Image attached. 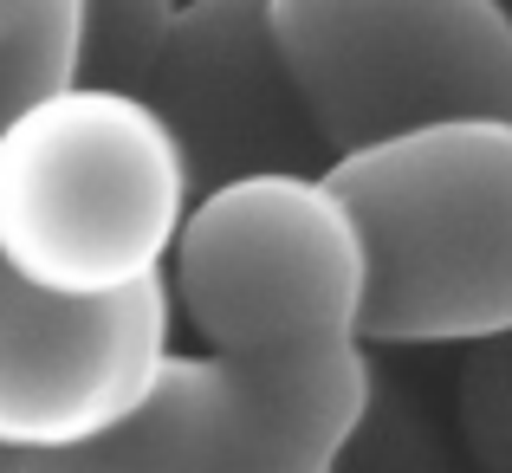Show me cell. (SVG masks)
<instances>
[{"mask_svg":"<svg viewBox=\"0 0 512 473\" xmlns=\"http://www.w3.org/2000/svg\"><path fill=\"white\" fill-rule=\"evenodd\" d=\"M175 0H72V78L137 91L169 33Z\"/></svg>","mask_w":512,"mask_h":473,"instance_id":"obj_9","label":"cell"},{"mask_svg":"<svg viewBox=\"0 0 512 473\" xmlns=\"http://www.w3.org/2000/svg\"><path fill=\"white\" fill-rule=\"evenodd\" d=\"M363 247V344H474L512 324V117H435L318 169Z\"/></svg>","mask_w":512,"mask_h":473,"instance_id":"obj_1","label":"cell"},{"mask_svg":"<svg viewBox=\"0 0 512 473\" xmlns=\"http://www.w3.org/2000/svg\"><path fill=\"white\" fill-rule=\"evenodd\" d=\"M169 305L221 357H292L357 337L363 247L318 169H260L188 195L163 253Z\"/></svg>","mask_w":512,"mask_h":473,"instance_id":"obj_3","label":"cell"},{"mask_svg":"<svg viewBox=\"0 0 512 473\" xmlns=\"http://www.w3.org/2000/svg\"><path fill=\"white\" fill-rule=\"evenodd\" d=\"M39 7H46V0H0V39H7V33H20V26L33 20Z\"/></svg>","mask_w":512,"mask_h":473,"instance_id":"obj_12","label":"cell"},{"mask_svg":"<svg viewBox=\"0 0 512 473\" xmlns=\"http://www.w3.org/2000/svg\"><path fill=\"white\" fill-rule=\"evenodd\" d=\"M163 273L98 299L39 292L0 260V441L52 448L111 422L169 350Z\"/></svg>","mask_w":512,"mask_h":473,"instance_id":"obj_6","label":"cell"},{"mask_svg":"<svg viewBox=\"0 0 512 473\" xmlns=\"http://www.w3.org/2000/svg\"><path fill=\"white\" fill-rule=\"evenodd\" d=\"M0 473H253V435L221 350H163L111 422L52 448L0 441Z\"/></svg>","mask_w":512,"mask_h":473,"instance_id":"obj_7","label":"cell"},{"mask_svg":"<svg viewBox=\"0 0 512 473\" xmlns=\"http://www.w3.org/2000/svg\"><path fill=\"white\" fill-rule=\"evenodd\" d=\"M331 156L435 117H512V20L493 0H266Z\"/></svg>","mask_w":512,"mask_h":473,"instance_id":"obj_4","label":"cell"},{"mask_svg":"<svg viewBox=\"0 0 512 473\" xmlns=\"http://www.w3.org/2000/svg\"><path fill=\"white\" fill-rule=\"evenodd\" d=\"M188 182L137 91L78 85L0 124V260L39 292L98 299L163 273Z\"/></svg>","mask_w":512,"mask_h":473,"instance_id":"obj_2","label":"cell"},{"mask_svg":"<svg viewBox=\"0 0 512 473\" xmlns=\"http://www.w3.org/2000/svg\"><path fill=\"white\" fill-rule=\"evenodd\" d=\"M493 7H500V13H506V20H512V0H493Z\"/></svg>","mask_w":512,"mask_h":473,"instance_id":"obj_13","label":"cell"},{"mask_svg":"<svg viewBox=\"0 0 512 473\" xmlns=\"http://www.w3.org/2000/svg\"><path fill=\"white\" fill-rule=\"evenodd\" d=\"M137 98L169 130L188 195L227 175L331 162L325 130L279 59L266 0H175Z\"/></svg>","mask_w":512,"mask_h":473,"instance_id":"obj_5","label":"cell"},{"mask_svg":"<svg viewBox=\"0 0 512 473\" xmlns=\"http://www.w3.org/2000/svg\"><path fill=\"white\" fill-rule=\"evenodd\" d=\"M72 78V0H46L20 33L0 39V124Z\"/></svg>","mask_w":512,"mask_h":473,"instance_id":"obj_11","label":"cell"},{"mask_svg":"<svg viewBox=\"0 0 512 473\" xmlns=\"http://www.w3.org/2000/svg\"><path fill=\"white\" fill-rule=\"evenodd\" d=\"M454 428L487 473H512V324L467 344L454 370Z\"/></svg>","mask_w":512,"mask_h":473,"instance_id":"obj_10","label":"cell"},{"mask_svg":"<svg viewBox=\"0 0 512 473\" xmlns=\"http://www.w3.org/2000/svg\"><path fill=\"white\" fill-rule=\"evenodd\" d=\"M253 435V473H331L370 415V344L292 350V357H227Z\"/></svg>","mask_w":512,"mask_h":473,"instance_id":"obj_8","label":"cell"}]
</instances>
